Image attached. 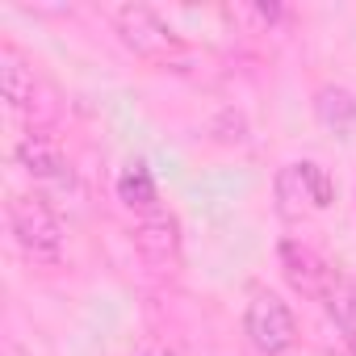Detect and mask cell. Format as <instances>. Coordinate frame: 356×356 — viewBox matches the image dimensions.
<instances>
[{
  "label": "cell",
  "instance_id": "obj_1",
  "mask_svg": "<svg viewBox=\"0 0 356 356\" xmlns=\"http://www.w3.org/2000/svg\"><path fill=\"white\" fill-rule=\"evenodd\" d=\"M9 231L34 264L63 260V222L42 193H13L9 197Z\"/></svg>",
  "mask_w": 356,
  "mask_h": 356
},
{
  "label": "cell",
  "instance_id": "obj_2",
  "mask_svg": "<svg viewBox=\"0 0 356 356\" xmlns=\"http://www.w3.org/2000/svg\"><path fill=\"white\" fill-rule=\"evenodd\" d=\"M113 34L122 38V47L147 63H168L185 51V42L176 38V30L147 5H118L113 9Z\"/></svg>",
  "mask_w": 356,
  "mask_h": 356
},
{
  "label": "cell",
  "instance_id": "obj_3",
  "mask_svg": "<svg viewBox=\"0 0 356 356\" xmlns=\"http://www.w3.org/2000/svg\"><path fill=\"white\" fill-rule=\"evenodd\" d=\"M277 202H281L285 218H298V214H310V210H327L335 202V181H331V172L323 163H314V159L285 163L277 172Z\"/></svg>",
  "mask_w": 356,
  "mask_h": 356
},
{
  "label": "cell",
  "instance_id": "obj_4",
  "mask_svg": "<svg viewBox=\"0 0 356 356\" xmlns=\"http://www.w3.org/2000/svg\"><path fill=\"white\" fill-rule=\"evenodd\" d=\"M243 331H248V343L260 356H281V352H289L298 343V318H293V310L277 293H268V289L248 302Z\"/></svg>",
  "mask_w": 356,
  "mask_h": 356
},
{
  "label": "cell",
  "instance_id": "obj_5",
  "mask_svg": "<svg viewBox=\"0 0 356 356\" xmlns=\"http://www.w3.org/2000/svg\"><path fill=\"white\" fill-rule=\"evenodd\" d=\"M281 273H285L289 289L302 293V298H310V302H327L331 289L339 285L335 268H331L314 248H306V243H298V239H285V243H281Z\"/></svg>",
  "mask_w": 356,
  "mask_h": 356
},
{
  "label": "cell",
  "instance_id": "obj_6",
  "mask_svg": "<svg viewBox=\"0 0 356 356\" xmlns=\"http://www.w3.org/2000/svg\"><path fill=\"white\" fill-rule=\"evenodd\" d=\"M17 163L34 176V185H51V189H76V168L72 159L63 155V147L42 134V130H30L17 138Z\"/></svg>",
  "mask_w": 356,
  "mask_h": 356
},
{
  "label": "cell",
  "instance_id": "obj_7",
  "mask_svg": "<svg viewBox=\"0 0 356 356\" xmlns=\"http://www.w3.org/2000/svg\"><path fill=\"white\" fill-rule=\"evenodd\" d=\"M0 92H5V105L22 118H38L42 113V80L34 72V63L5 42L0 47Z\"/></svg>",
  "mask_w": 356,
  "mask_h": 356
},
{
  "label": "cell",
  "instance_id": "obj_8",
  "mask_svg": "<svg viewBox=\"0 0 356 356\" xmlns=\"http://www.w3.org/2000/svg\"><path fill=\"white\" fill-rule=\"evenodd\" d=\"M134 248L151 268H176L181 264V222L155 210L134 222Z\"/></svg>",
  "mask_w": 356,
  "mask_h": 356
},
{
  "label": "cell",
  "instance_id": "obj_9",
  "mask_svg": "<svg viewBox=\"0 0 356 356\" xmlns=\"http://www.w3.org/2000/svg\"><path fill=\"white\" fill-rule=\"evenodd\" d=\"M118 197H122V206L134 210L138 218L159 210V189H155V176L147 172V163H130V168L118 176Z\"/></svg>",
  "mask_w": 356,
  "mask_h": 356
},
{
  "label": "cell",
  "instance_id": "obj_10",
  "mask_svg": "<svg viewBox=\"0 0 356 356\" xmlns=\"http://www.w3.org/2000/svg\"><path fill=\"white\" fill-rule=\"evenodd\" d=\"M314 113H318L323 126L339 130L343 138L356 134V97H352L348 88H331V84L318 88V97H314Z\"/></svg>",
  "mask_w": 356,
  "mask_h": 356
},
{
  "label": "cell",
  "instance_id": "obj_11",
  "mask_svg": "<svg viewBox=\"0 0 356 356\" xmlns=\"http://www.w3.org/2000/svg\"><path fill=\"white\" fill-rule=\"evenodd\" d=\"M327 310H331V318H335L343 343H348L352 356H356V285L339 281V285L331 289V298H327Z\"/></svg>",
  "mask_w": 356,
  "mask_h": 356
}]
</instances>
